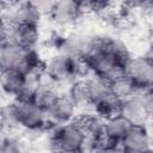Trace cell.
<instances>
[{
    "instance_id": "6da1fadb",
    "label": "cell",
    "mask_w": 153,
    "mask_h": 153,
    "mask_svg": "<svg viewBox=\"0 0 153 153\" xmlns=\"http://www.w3.org/2000/svg\"><path fill=\"white\" fill-rule=\"evenodd\" d=\"M129 57V51L121 42L108 36H93L90 51L82 61L88 73L114 84L124 76Z\"/></svg>"
},
{
    "instance_id": "7a4b0ae2",
    "label": "cell",
    "mask_w": 153,
    "mask_h": 153,
    "mask_svg": "<svg viewBox=\"0 0 153 153\" xmlns=\"http://www.w3.org/2000/svg\"><path fill=\"white\" fill-rule=\"evenodd\" d=\"M152 88L135 90L130 96L121 99L118 114L133 127H147L152 115Z\"/></svg>"
},
{
    "instance_id": "3957f363",
    "label": "cell",
    "mask_w": 153,
    "mask_h": 153,
    "mask_svg": "<svg viewBox=\"0 0 153 153\" xmlns=\"http://www.w3.org/2000/svg\"><path fill=\"white\" fill-rule=\"evenodd\" d=\"M88 71L82 60H76L65 54H57L53 56L44 68V76L51 84L72 82L73 80L85 76Z\"/></svg>"
},
{
    "instance_id": "277c9868",
    "label": "cell",
    "mask_w": 153,
    "mask_h": 153,
    "mask_svg": "<svg viewBox=\"0 0 153 153\" xmlns=\"http://www.w3.org/2000/svg\"><path fill=\"white\" fill-rule=\"evenodd\" d=\"M87 135L73 121L53 128L50 148L53 153H84Z\"/></svg>"
},
{
    "instance_id": "5b68a950",
    "label": "cell",
    "mask_w": 153,
    "mask_h": 153,
    "mask_svg": "<svg viewBox=\"0 0 153 153\" xmlns=\"http://www.w3.org/2000/svg\"><path fill=\"white\" fill-rule=\"evenodd\" d=\"M14 121L19 128L29 131H39L48 127L47 114L33 100L14 99L10 104Z\"/></svg>"
},
{
    "instance_id": "8992f818",
    "label": "cell",
    "mask_w": 153,
    "mask_h": 153,
    "mask_svg": "<svg viewBox=\"0 0 153 153\" xmlns=\"http://www.w3.org/2000/svg\"><path fill=\"white\" fill-rule=\"evenodd\" d=\"M124 78L135 90L152 88L153 62L148 55L130 56L124 67Z\"/></svg>"
},
{
    "instance_id": "52a82bcc",
    "label": "cell",
    "mask_w": 153,
    "mask_h": 153,
    "mask_svg": "<svg viewBox=\"0 0 153 153\" xmlns=\"http://www.w3.org/2000/svg\"><path fill=\"white\" fill-rule=\"evenodd\" d=\"M4 10L5 11L1 13L10 24L38 26L43 17L33 1L10 2Z\"/></svg>"
},
{
    "instance_id": "ba28073f",
    "label": "cell",
    "mask_w": 153,
    "mask_h": 153,
    "mask_svg": "<svg viewBox=\"0 0 153 153\" xmlns=\"http://www.w3.org/2000/svg\"><path fill=\"white\" fill-rule=\"evenodd\" d=\"M84 14L81 2L73 0L54 1L49 12L51 22L60 29H68L76 25Z\"/></svg>"
},
{
    "instance_id": "9c48e42d",
    "label": "cell",
    "mask_w": 153,
    "mask_h": 153,
    "mask_svg": "<svg viewBox=\"0 0 153 153\" xmlns=\"http://www.w3.org/2000/svg\"><path fill=\"white\" fill-rule=\"evenodd\" d=\"M93 41V36L74 32L60 39L57 47L60 48V53L67 56H71L76 60H84L87 53L90 51L91 44Z\"/></svg>"
},
{
    "instance_id": "30bf717a",
    "label": "cell",
    "mask_w": 153,
    "mask_h": 153,
    "mask_svg": "<svg viewBox=\"0 0 153 153\" xmlns=\"http://www.w3.org/2000/svg\"><path fill=\"white\" fill-rule=\"evenodd\" d=\"M76 106L67 94H60L53 106L45 112L48 126L57 127L69 123L76 116Z\"/></svg>"
},
{
    "instance_id": "8fae6325",
    "label": "cell",
    "mask_w": 153,
    "mask_h": 153,
    "mask_svg": "<svg viewBox=\"0 0 153 153\" xmlns=\"http://www.w3.org/2000/svg\"><path fill=\"white\" fill-rule=\"evenodd\" d=\"M38 41H39L38 26L10 24L6 42L13 43L23 49H35Z\"/></svg>"
},
{
    "instance_id": "7c38bea8",
    "label": "cell",
    "mask_w": 153,
    "mask_h": 153,
    "mask_svg": "<svg viewBox=\"0 0 153 153\" xmlns=\"http://www.w3.org/2000/svg\"><path fill=\"white\" fill-rule=\"evenodd\" d=\"M120 145L124 153H152V140L147 127H133Z\"/></svg>"
},
{
    "instance_id": "4fadbf2b",
    "label": "cell",
    "mask_w": 153,
    "mask_h": 153,
    "mask_svg": "<svg viewBox=\"0 0 153 153\" xmlns=\"http://www.w3.org/2000/svg\"><path fill=\"white\" fill-rule=\"evenodd\" d=\"M26 81V75L18 69H0V90L4 94L17 98Z\"/></svg>"
},
{
    "instance_id": "5bb4252c",
    "label": "cell",
    "mask_w": 153,
    "mask_h": 153,
    "mask_svg": "<svg viewBox=\"0 0 153 153\" xmlns=\"http://www.w3.org/2000/svg\"><path fill=\"white\" fill-rule=\"evenodd\" d=\"M133 126L120 114L112 115L104 120V135L114 143H121L122 140L128 135Z\"/></svg>"
},
{
    "instance_id": "9a60e30c",
    "label": "cell",
    "mask_w": 153,
    "mask_h": 153,
    "mask_svg": "<svg viewBox=\"0 0 153 153\" xmlns=\"http://www.w3.org/2000/svg\"><path fill=\"white\" fill-rule=\"evenodd\" d=\"M90 82V92H91V99H92V106L103 103V102H109L114 99H120L114 91L112 82L97 76V75H91L88 78Z\"/></svg>"
},
{
    "instance_id": "2e32d148",
    "label": "cell",
    "mask_w": 153,
    "mask_h": 153,
    "mask_svg": "<svg viewBox=\"0 0 153 153\" xmlns=\"http://www.w3.org/2000/svg\"><path fill=\"white\" fill-rule=\"evenodd\" d=\"M66 94L71 98V100L75 104L76 108H84V106L92 105L90 82H88V78L86 76H81V78L73 80Z\"/></svg>"
},
{
    "instance_id": "e0dca14e",
    "label": "cell",
    "mask_w": 153,
    "mask_h": 153,
    "mask_svg": "<svg viewBox=\"0 0 153 153\" xmlns=\"http://www.w3.org/2000/svg\"><path fill=\"white\" fill-rule=\"evenodd\" d=\"M61 93L53 86V85H48L44 81L42 82V85L38 87V90L36 91L35 96H33V102L45 112L53 106V104L56 102V99L59 98Z\"/></svg>"
},
{
    "instance_id": "ac0fdd59",
    "label": "cell",
    "mask_w": 153,
    "mask_h": 153,
    "mask_svg": "<svg viewBox=\"0 0 153 153\" xmlns=\"http://www.w3.org/2000/svg\"><path fill=\"white\" fill-rule=\"evenodd\" d=\"M91 153H124L120 143H109L103 146H97L90 149Z\"/></svg>"
},
{
    "instance_id": "d6986e66",
    "label": "cell",
    "mask_w": 153,
    "mask_h": 153,
    "mask_svg": "<svg viewBox=\"0 0 153 153\" xmlns=\"http://www.w3.org/2000/svg\"><path fill=\"white\" fill-rule=\"evenodd\" d=\"M8 26L10 23L6 20L4 14L0 12V44L6 42L7 39V32H8Z\"/></svg>"
},
{
    "instance_id": "ffe728a7",
    "label": "cell",
    "mask_w": 153,
    "mask_h": 153,
    "mask_svg": "<svg viewBox=\"0 0 153 153\" xmlns=\"http://www.w3.org/2000/svg\"><path fill=\"white\" fill-rule=\"evenodd\" d=\"M1 153H23V149H22L18 141H14V140L11 139L8 145L4 148V151Z\"/></svg>"
},
{
    "instance_id": "44dd1931",
    "label": "cell",
    "mask_w": 153,
    "mask_h": 153,
    "mask_svg": "<svg viewBox=\"0 0 153 153\" xmlns=\"http://www.w3.org/2000/svg\"><path fill=\"white\" fill-rule=\"evenodd\" d=\"M10 140H11V137H10L7 130H5L4 128L0 127V153H1V152L4 151V148L8 145Z\"/></svg>"
}]
</instances>
